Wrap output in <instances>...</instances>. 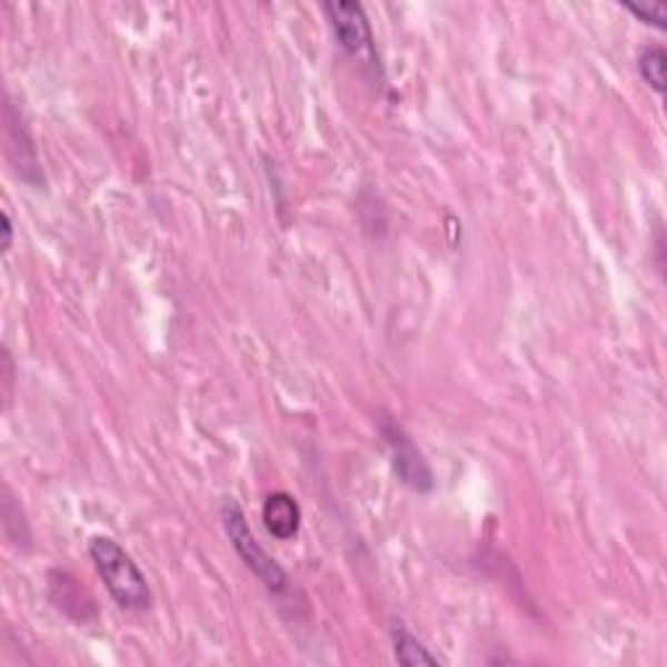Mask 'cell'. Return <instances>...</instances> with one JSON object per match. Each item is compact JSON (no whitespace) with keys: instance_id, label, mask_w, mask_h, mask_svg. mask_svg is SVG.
<instances>
[{"instance_id":"6da1fadb","label":"cell","mask_w":667,"mask_h":667,"mask_svg":"<svg viewBox=\"0 0 667 667\" xmlns=\"http://www.w3.org/2000/svg\"><path fill=\"white\" fill-rule=\"evenodd\" d=\"M89 556L94 560L97 574L108 587L112 600L123 610H149L151 589L147 576L136 566V560L112 540V537H94L89 542Z\"/></svg>"},{"instance_id":"7a4b0ae2","label":"cell","mask_w":667,"mask_h":667,"mask_svg":"<svg viewBox=\"0 0 667 667\" xmlns=\"http://www.w3.org/2000/svg\"><path fill=\"white\" fill-rule=\"evenodd\" d=\"M222 525H225L227 537H230L235 552H238V556L242 558V564H246L250 571L259 576L263 587L275 595L287 593L290 579H287V574L279 568L277 560L271 558L259 542H256V537L248 527L246 514H242V509L235 504L232 498H227L222 504Z\"/></svg>"},{"instance_id":"3957f363","label":"cell","mask_w":667,"mask_h":667,"mask_svg":"<svg viewBox=\"0 0 667 667\" xmlns=\"http://www.w3.org/2000/svg\"><path fill=\"white\" fill-rule=\"evenodd\" d=\"M323 13L329 19L339 48L350 58H358L362 63L378 68L374 29H370L366 9L360 3H350V0H329V3H323Z\"/></svg>"},{"instance_id":"277c9868","label":"cell","mask_w":667,"mask_h":667,"mask_svg":"<svg viewBox=\"0 0 667 667\" xmlns=\"http://www.w3.org/2000/svg\"><path fill=\"white\" fill-rule=\"evenodd\" d=\"M381 434L386 438V444H389L391 457H394V469H397L401 482L417 492L434 490L436 488L434 469H430L428 459L422 457V451L417 449L412 438L405 434V428L394 420H384Z\"/></svg>"},{"instance_id":"5b68a950","label":"cell","mask_w":667,"mask_h":667,"mask_svg":"<svg viewBox=\"0 0 667 667\" xmlns=\"http://www.w3.org/2000/svg\"><path fill=\"white\" fill-rule=\"evenodd\" d=\"M261 517H263V527H267L269 535L277 537V540L287 542V540H292V537H298V532H300L302 511H300L298 500H295L290 492L279 490V492H271V496H267V500H263Z\"/></svg>"},{"instance_id":"8992f818","label":"cell","mask_w":667,"mask_h":667,"mask_svg":"<svg viewBox=\"0 0 667 667\" xmlns=\"http://www.w3.org/2000/svg\"><path fill=\"white\" fill-rule=\"evenodd\" d=\"M391 639H394V657H397L399 665L415 667V665H441L444 663V659L434 655V651H430L426 644L417 639V636L409 631L401 620H394Z\"/></svg>"},{"instance_id":"52a82bcc","label":"cell","mask_w":667,"mask_h":667,"mask_svg":"<svg viewBox=\"0 0 667 667\" xmlns=\"http://www.w3.org/2000/svg\"><path fill=\"white\" fill-rule=\"evenodd\" d=\"M665 71H667V52L659 44H649L639 52V73L641 79L655 89L657 94L665 92Z\"/></svg>"},{"instance_id":"ba28073f","label":"cell","mask_w":667,"mask_h":667,"mask_svg":"<svg viewBox=\"0 0 667 667\" xmlns=\"http://www.w3.org/2000/svg\"><path fill=\"white\" fill-rule=\"evenodd\" d=\"M626 11H631L636 19L649 21V24L663 27L665 21V3H651V6H636V3H624Z\"/></svg>"},{"instance_id":"9c48e42d","label":"cell","mask_w":667,"mask_h":667,"mask_svg":"<svg viewBox=\"0 0 667 667\" xmlns=\"http://www.w3.org/2000/svg\"><path fill=\"white\" fill-rule=\"evenodd\" d=\"M13 246V222L9 211H3V250H9Z\"/></svg>"}]
</instances>
